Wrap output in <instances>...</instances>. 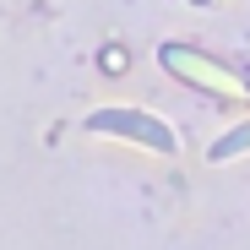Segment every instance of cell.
I'll return each instance as SVG.
<instances>
[{"instance_id":"6da1fadb","label":"cell","mask_w":250,"mask_h":250,"mask_svg":"<svg viewBox=\"0 0 250 250\" xmlns=\"http://www.w3.org/2000/svg\"><path fill=\"white\" fill-rule=\"evenodd\" d=\"M82 131H93V136H120V142H136V147H152L169 158L180 147L174 136V125L169 120H158L147 109H131V104H109V109H93L87 120H82Z\"/></svg>"},{"instance_id":"7a4b0ae2","label":"cell","mask_w":250,"mask_h":250,"mask_svg":"<svg viewBox=\"0 0 250 250\" xmlns=\"http://www.w3.org/2000/svg\"><path fill=\"white\" fill-rule=\"evenodd\" d=\"M158 60L169 65L180 82H196V87H201V76H207V82H223V87H234V93H239V87L250 93V65L218 60V55H207V49H196V44H163Z\"/></svg>"},{"instance_id":"3957f363","label":"cell","mask_w":250,"mask_h":250,"mask_svg":"<svg viewBox=\"0 0 250 250\" xmlns=\"http://www.w3.org/2000/svg\"><path fill=\"white\" fill-rule=\"evenodd\" d=\"M250 152V120L245 125H229V131L207 147V163H229V158H245Z\"/></svg>"}]
</instances>
